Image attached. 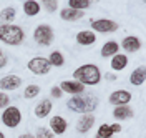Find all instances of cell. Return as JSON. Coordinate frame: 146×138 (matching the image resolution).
I'll return each mask as SVG.
<instances>
[{
	"instance_id": "30bf717a",
	"label": "cell",
	"mask_w": 146,
	"mask_h": 138,
	"mask_svg": "<svg viewBox=\"0 0 146 138\" xmlns=\"http://www.w3.org/2000/svg\"><path fill=\"white\" fill-rule=\"evenodd\" d=\"M133 98V95L128 92V90H115V92L110 95V103L119 107V105H128Z\"/></svg>"
},
{
	"instance_id": "4dcf8cb0",
	"label": "cell",
	"mask_w": 146,
	"mask_h": 138,
	"mask_svg": "<svg viewBox=\"0 0 146 138\" xmlns=\"http://www.w3.org/2000/svg\"><path fill=\"white\" fill-rule=\"evenodd\" d=\"M110 127L113 130V133H119V131H121V125H119V123H111Z\"/></svg>"
},
{
	"instance_id": "d4e9b609",
	"label": "cell",
	"mask_w": 146,
	"mask_h": 138,
	"mask_svg": "<svg viewBox=\"0 0 146 138\" xmlns=\"http://www.w3.org/2000/svg\"><path fill=\"white\" fill-rule=\"evenodd\" d=\"M113 135H115V133H113L111 127H110L108 123H103V125L98 127V131H96V137L95 138H111Z\"/></svg>"
},
{
	"instance_id": "52a82bcc",
	"label": "cell",
	"mask_w": 146,
	"mask_h": 138,
	"mask_svg": "<svg viewBox=\"0 0 146 138\" xmlns=\"http://www.w3.org/2000/svg\"><path fill=\"white\" fill-rule=\"evenodd\" d=\"M28 70L35 75H46L52 70V65L48 63V60L43 57H35L32 60H28Z\"/></svg>"
},
{
	"instance_id": "7402d4cb",
	"label": "cell",
	"mask_w": 146,
	"mask_h": 138,
	"mask_svg": "<svg viewBox=\"0 0 146 138\" xmlns=\"http://www.w3.org/2000/svg\"><path fill=\"white\" fill-rule=\"evenodd\" d=\"M17 17V9L15 7H5L0 12V25H7L10 22H13Z\"/></svg>"
},
{
	"instance_id": "484cf974",
	"label": "cell",
	"mask_w": 146,
	"mask_h": 138,
	"mask_svg": "<svg viewBox=\"0 0 146 138\" xmlns=\"http://www.w3.org/2000/svg\"><path fill=\"white\" fill-rule=\"evenodd\" d=\"M40 93V87L38 85H28L27 88L23 90V98L27 100H32V98H36Z\"/></svg>"
},
{
	"instance_id": "5bb4252c",
	"label": "cell",
	"mask_w": 146,
	"mask_h": 138,
	"mask_svg": "<svg viewBox=\"0 0 146 138\" xmlns=\"http://www.w3.org/2000/svg\"><path fill=\"white\" fill-rule=\"evenodd\" d=\"M113 117L118 120V121L131 120L133 117H135V110H133L129 105H119V107H115V110H113Z\"/></svg>"
},
{
	"instance_id": "836d02e7",
	"label": "cell",
	"mask_w": 146,
	"mask_h": 138,
	"mask_svg": "<svg viewBox=\"0 0 146 138\" xmlns=\"http://www.w3.org/2000/svg\"><path fill=\"white\" fill-rule=\"evenodd\" d=\"M106 78H108L110 82H115V80H116V77H115V75H106Z\"/></svg>"
},
{
	"instance_id": "2e32d148",
	"label": "cell",
	"mask_w": 146,
	"mask_h": 138,
	"mask_svg": "<svg viewBox=\"0 0 146 138\" xmlns=\"http://www.w3.org/2000/svg\"><path fill=\"white\" fill-rule=\"evenodd\" d=\"M96 33L95 32H91V30H82V32H78L76 33V42L80 43V45H93V43H96Z\"/></svg>"
},
{
	"instance_id": "44dd1931",
	"label": "cell",
	"mask_w": 146,
	"mask_h": 138,
	"mask_svg": "<svg viewBox=\"0 0 146 138\" xmlns=\"http://www.w3.org/2000/svg\"><path fill=\"white\" fill-rule=\"evenodd\" d=\"M22 7H23V12H25L27 17H35V15H38L40 13V9H42L40 2H36V0H25Z\"/></svg>"
},
{
	"instance_id": "d6a6232c",
	"label": "cell",
	"mask_w": 146,
	"mask_h": 138,
	"mask_svg": "<svg viewBox=\"0 0 146 138\" xmlns=\"http://www.w3.org/2000/svg\"><path fill=\"white\" fill-rule=\"evenodd\" d=\"M18 138H35L33 135H30V133H23V135H20Z\"/></svg>"
},
{
	"instance_id": "9a60e30c",
	"label": "cell",
	"mask_w": 146,
	"mask_h": 138,
	"mask_svg": "<svg viewBox=\"0 0 146 138\" xmlns=\"http://www.w3.org/2000/svg\"><path fill=\"white\" fill-rule=\"evenodd\" d=\"M52 100H48V98H45V100L38 101L35 107V110H33V113H35L36 118H46L48 115H50V111H52Z\"/></svg>"
},
{
	"instance_id": "4316f807",
	"label": "cell",
	"mask_w": 146,
	"mask_h": 138,
	"mask_svg": "<svg viewBox=\"0 0 146 138\" xmlns=\"http://www.w3.org/2000/svg\"><path fill=\"white\" fill-rule=\"evenodd\" d=\"M40 5H42L48 13H55V12L58 10V2H56V0H42Z\"/></svg>"
},
{
	"instance_id": "6da1fadb",
	"label": "cell",
	"mask_w": 146,
	"mask_h": 138,
	"mask_svg": "<svg viewBox=\"0 0 146 138\" xmlns=\"http://www.w3.org/2000/svg\"><path fill=\"white\" fill-rule=\"evenodd\" d=\"M98 105H100L98 97H95L91 93H82V95L72 97L66 101V107L75 113H80V115H86V113L95 111L98 108Z\"/></svg>"
},
{
	"instance_id": "ac0fdd59",
	"label": "cell",
	"mask_w": 146,
	"mask_h": 138,
	"mask_svg": "<svg viewBox=\"0 0 146 138\" xmlns=\"http://www.w3.org/2000/svg\"><path fill=\"white\" fill-rule=\"evenodd\" d=\"M145 80H146V68L143 65L138 67V68H135V70L131 72V75H129V83L135 85V87H141V85L145 83Z\"/></svg>"
},
{
	"instance_id": "d6986e66",
	"label": "cell",
	"mask_w": 146,
	"mask_h": 138,
	"mask_svg": "<svg viewBox=\"0 0 146 138\" xmlns=\"http://www.w3.org/2000/svg\"><path fill=\"white\" fill-rule=\"evenodd\" d=\"M116 53H119V43L115 42V40H108L105 45L101 47V52H100V55L103 58L113 57V55H116Z\"/></svg>"
},
{
	"instance_id": "8992f818",
	"label": "cell",
	"mask_w": 146,
	"mask_h": 138,
	"mask_svg": "<svg viewBox=\"0 0 146 138\" xmlns=\"http://www.w3.org/2000/svg\"><path fill=\"white\" fill-rule=\"evenodd\" d=\"M91 23V32H98V33H113L119 28V25L115 22V20H110V19H93L90 22Z\"/></svg>"
},
{
	"instance_id": "f1b7e54d",
	"label": "cell",
	"mask_w": 146,
	"mask_h": 138,
	"mask_svg": "<svg viewBox=\"0 0 146 138\" xmlns=\"http://www.w3.org/2000/svg\"><path fill=\"white\" fill-rule=\"evenodd\" d=\"M9 103H10V97L7 93L0 92V110H5L9 107Z\"/></svg>"
},
{
	"instance_id": "4fadbf2b",
	"label": "cell",
	"mask_w": 146,
	"mask_h": 138,
	"mask_svg": "<svg viewBox=\"0 0 146 138\" xmlns=\"http://www.w3.org/2000/svg\"><path fill=\"white\" fill-rule=\"evenodd\" d=\"M121 48L125 52H128V53H135V52H138L141 48V40L138 37H135V35H128V37H125L121 40Z\"/></svg>"
},
{
	"instance_id": "277c9868",
	"label": "cell",
	"mask_w": 146,
	"mask_h": 138,
	"mask_svg": "<svg viewBox=\"0 0 146 138\" xmlns=\"http://www.w3.org/2000/svg\"><path fill=\"white\" fill-rule=\"evenodd\" d=\"M53 38H55L53 28L50 27L48 23H40L35 28V32H33V40H35L38 45H43V47L52 45Z\"/></svg>"
},
{
	"instance_id": "7c38bea8",
	"label": "cell",
	"mask_w": 146,
	"mask_h": 138,
	"mask_svg": "<svg viewBox=\"0 0 146 138\" xmlns=\"http://www.w3.org/2000/svg\"><path fill=\"white\" fill-rule=\"evenodd\" d=\"M95 115L93 113H86V115H82L80 120H78V123H76V131L78 133H88L91 128H93V125H95Z\"/></svg>"
},
{
	"instance_id": "3957f363",
	"label": "cell",
	"mask_w": 146,
	"mask_h": 138,
	"mask_svg": "<svg viewBox=\"0 0 146 138\" xmlns=\"http://www.w3.org/2000/svg\"><path fill=\"white\" fill-rule=\"evenodd\" d=\"M23 40H25V32L22 30V27L12 25V23L0 25V42H3L5 45L15 47L20 45Z\"/></svg>"
},
{
	"instance_id": "9c48e42d",
	"label": "cell",
	"mask_w": 146,
	"mask_h": 138,
	"mask_svg": "<svg viewBox=\"0 0 146 138\" xmlns=\"http://www.w3.org/2000/svg\"><path fill=\"white\" fill-rule=\"evenodd\" d=\"M58 87H60V90H62L63 93H70V95H73V97L85 93V87H83L82 83L75 82V80H63Z\"/></svg>"
},
{
	"instance_id": "ba28073f",
	"label": "cell",
	"mask_w": 146,
	"mask_h": 138,
	"mask_svg": "<svg viewBox=\"0 0 146 138\" xmlns=\"http://www.w3.org/2000/svg\"><path fill=\"white\" fill-rule=\"evenodd\" d=\"M22 78L18 75H5L3 78H0V90L2 92H12V90H17L22 85Z\"/></svg>"
},
{
	"instance_id": "1f68e13d",
	"label": "cell",
	"mask_w": 146,
	"mask_h": 138,
	"mask_svg": "<svg viewBox=\"0 0 146 138\" xmlns=\"http://www.w3.org/2000/svg\"><path fill=\"white\" fill-rule=\"evenodd\" d=\"M7 63H9V58H7L5 55H2V57H0V68H5Z\"/></svg>"
},
{
	"instance_id": "ffe728a7",
	"label": "cell",
	"mask_w": 146,
	"mask_h": 138,
	"mask_svg": "<svg viewBox=\"0 0 146 138\" xmlns=\"http://www.w3.org/2000/svg\"><path fill=\"white\" fill-rule=\"evenodd\" d=\"M83 15H85L83 12L68 9V7H65V9L60 10V17H62V20H65V22H76V20L83 19Z\"/></svg>"
},
{
	"instance_id": "7a4b0ae2",
	"label": "cell",
	"mask_w": 146,
	"mask_h": 138,
	"mask_svg": "<svg viewBox=\"0 0 146 138\" xmlns=\"http://www.w3.org/2000/svg\"><path fill=\"white\" fill-rule=\"evenodd\" d=\"M73 78L83 87H95L101 82V72L95 63H85L73 72Z\"/></svg>"
},
{
	"instance_id": "cb8c5ba5",
	"label": "cell",
	"mask_w": 146,
	"mask_h": 138,
	"mask_svg": "<svg viewBox=\"0 0 146 138\" xmlns=\"http://www.w3.org/2000/svg\"><path fill=\"white\" fill-rule=\"evenodd\" d=\"M90 7H91L90 0H68V9L85 12L86 9H90Z\"/></svg>"
},
{
	"instance_id": "603a6c76",
	"label": "cell",
	"mask_w": 146,
	"mask_h": 138,
	"mask_svg": "<svg viewBox=\"0 0 146 138\" xmlns=\"http://www.w3.org/2000/svg\"><path fill=\"white\" fill-rule=\"evenodd\" d=\"M46 60H48V63L52 65V67H63L65 65V57H63V53L58 52V50H53Z\"/></svg>"
},
{
	"instance_id": "83f0119b",
	"label": "cell",
	"mask_w": 146,
	"mask_h": 138,
	"mask_svg": "<svg viewBox=\"0 0 146 138\" xmlns=\"http://www.w3.org/2000/svg\"><path fill=\"white\" fill-rule=\"evenodd\" d=\"M35 138H55V135L52 133V130H50V128H45V127H42V128H36Z\"/></svg>"
},
{
	"instance_id": "5b68a950",
	"label": "cell",
	"mask_w": 146,
	"mask_h": 138,
	"mask_svg": "<svg viewBox=\"0 0 146 138\" xmlns=\"http://www.w3.org/2000/svg\"><path fill=\"white\" fill-rule=\"evenodd\" d=\"M22 121V111L18 110V107H7L2 113V123L7 128H17Z\"/></svg>"
},
{
	"instance_id": "8fae6325",
	"label": "cell",
	"mask_w": 146,
	"mask_h": 138,
	"mask_svg": "<svg viewBox=\"0 0 146 138\" xmlns=\"http://www.w3.org/2000/svg\"><path fill=\"white\" fill-rule=\"evenodd\" d=\"M66 128H68V121L63 117L55 115V117L50 118V130H52L53 135H63L65 131H66Z\"/></svg>"
},
{
	"instance_id": "d590c367",
	"label": "cell",
	"mask_w": 146,
	"mask_h": 138,
	"mask_svg": "<svg viewBox=\"0 0 146 138\" xmlns=\"http://www.w3.org/2000/svg\"><path fill=\"white\" fill-rule=\"evenodd\" d=\"M2 55H3V52H2V48H0V57H2Z\"/></svg>"
},
{
	"instance_id": "f546056e",
	"label": "cell",
	"mask_w": 146,
	"mask_h": 138,
	"mask_svg": "<svg viewBox=\"0 0 146 138\" xmlns=\"http://www.w3.org/2000/svg\"><path fill=\"white\" fill-rule=\"evenodd\" d=\"M50 95H52L53 98H62V97H63V92L60 90L58 85H55V87H52V90H50Z\"/></svg>"
},
{
	"instance_id": "e0dca14e",
	"label": "cell",
	"mask_w": 146,
	"mask_h": 138,
	"mask_svg": "<svg viewBox=\"0 0 146 138\" xmlns=\"http://www.w3.org/2000/svg\"><path fill=\"white\" fill-rule=\"evenodd\" d=\"M110 67L113 72H121L128 67V57L125 53H116V55L111 57V62H110Z\"/></svg>"
},
{
	"instance_id": "e575fe53",
	"label": "cell",
	"mask_w": 146,
	"mask_h": 138,
	"mask_svg": "<svg viewBox=\"0 0 146 138\" xmlns=\"http://www.w3.org/2000/svg\"><path fill=\"white\" fill-rule=\"evenodd\" d=\"M0 138H5V135H3V133H2V131H0Z\"/></svg>"
}]
</instances>
